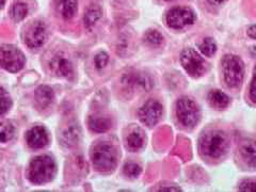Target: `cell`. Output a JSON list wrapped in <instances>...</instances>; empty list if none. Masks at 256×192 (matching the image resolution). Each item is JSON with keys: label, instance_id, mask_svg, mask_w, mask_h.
<instances>
[{"label": "cell", "instance_id": "6da1fadb", "mask_svg": "<svg viewBox=\"0 0 256 192\" xmlns=\"http://www.w3.org/2000/svg\"><path fill=\"white\" fill-rule=\"evenodd\" d=\"M228 150V137L221 130H212L200 139V152L210 159L222 157Z\"/></svg>", "mask_w": 256, "mask_h": 192}, {"label": "cell", "instance_id": "7a4b0ae2", "mask_svg": "<svg viewBox=\"0 0 256 192\" xmlns=\"http://www.w3.org/2000/svg\"><path fill=\"white\" fill-rule=\"evenodd\" d=\"M56 174V164L50 156H38L30 162L28 178L36 185L50 182Z\"/></svg>", "mask_w": 256, "mask_h": 192}, {"label": "cell", "instance_id": "3957f363", "mask_svg": "<svg viewBox=\"0 0 256 192\" xmlns=\"http://www.w3.org/2000/svg\"><path fill=\"white\" fill-rule=\"evenodd\" d=\"M91 159L96 170L108 172L112 171L116 166L118 154L116 148L110 144L100 143L93 148Z\"/></svg>", "mask_w": 256, "mask_h": 192}, {"label": "cell", "instance_id": "277c9868", "mask_svg": "<svg viewBox=\"0 0 256 192\" xmlns=\"http://www.w3.org/2000/svg\"><path fill=\"white\" fill-rule=\"evenodd\" d=\"M223 78L230 88H238L242 84L244 76V66L238 56L226 54L222 60Z\"/></svg>", "mask_w": 256, "mask_h": 192}, {"label": "cell", "instance_id": "5b68a950", "mask_svg": "<svg viewBox=\"0 0 256 192\" xmlns=\"http://www.w3.org/2000/svg\"><path fill=\"white\" fill-rule=\"evenodd\" d=\"M176 116L182 126L192 128L198 123L201 112L194 100L182 98L176 102Z\"/></svg>", "mask_w": 256, "mask_h": 192}, {"label": "cell", "instance_id": "8992f818", "mask_svg": "<svg viewBox=\"0 0 256 192\" xmlns=\"http://www.w3.org/2000/svg\"><path fill=\"white\" fill-rule=\"evenodd\" d=\"M25 66V56L12 45H0V66L2 68L16 73Z\"/></svg>", "mask_w": 256, "mask_h": 192}, {"label": "cell", "instance_id": "52a82bcc", "mask_svg": "<svg viewBox=\"0 0 256 192\" xmlns=\"http://www.w3.org/2000/svg\"><path fill=\"white\" fill-rule=\"evenodd\" d=\"M180 63L187 73L192 77H201L206 72V62L194 48H186L182 52Z\"/></svg>", "mask_w": 256, "mask_h": 192}, {"label": "cell", "instance_id": "ba28073f", "mask_svg": "<svg viewBox=\"0 0 256 192\" xmlns=\"http://www.w3.org/2000/svg\"><path fill=\"white\" fill-rule=\"evenodd\" d=\"M196 20V14L187 6H175L166 13V22L173 29L186 28Z\"/></svg>", "mask_w": 256, "mask_h": 192}, {"label": "cell", "instance_id": "9c48e42d", "mask_svg": "<svg viewBox=\"0 0 256 192\" xmlns=\"http://www.w3.org/2000/svg\"><path fill=\"white\" fill-rule=\"evenodd\" d=\"M162 105L158 100H148L139 110L140 121L148 127L155 126L162 116Z\"/></svg>", "mask_w": 256, "mask_h": 192}, {"label": "cell", "instance_id": "30bf717a", "mask_svg": "<svg viewBox=\"0 0 256 192\" xmlns=\"http://www.w3.org/2000/svg\"><path fill=\"white\" fill-rule=\"evenodd\" d=\"M47 40V27L43 22H36L28 28L25 36V42L29 48L42 47Z\"/></svg>", "mask_w": 256, "mask_h": 192}, {"label": "cell", "instance_id": "8fae6325", "mask_svg": "<svg viewBox=\"0 0 256 192\" xmlns=\"http://www.w3.org/2000/svg\"><path fill=\"white\" fill-rule=\"evenodd\" d=\"M27 144L31 148H42L46 146L50 141L48 132L43 126H34L26 134Z\"/></svg>", "mask_w": 256, "mask_h": 192}, {"label": "cell", "instance_id": "7c38bea8", "mask_svg": "<svg viewBox=\"0 0 256 192\" xmlns=\"http://www.w3.org/2000/svg\"><path fill=\"white\" fill-rule=\"evenodd\" d=\"M50 70L57 76L61 77H72L74 75V68L72 62L62 54H58L52 58L50 63Z\"/></svg>", "mask_w": 256, "mask_h": 192}, {"label": "cell", "instance_id": "4fadbf2b", "mask_svg": "<svg viewBox=\"0 0 256 192\" xmlns=\"http://www.w3.org/2000/svg\"><path fill=\"white\" fill-rule=\"evenodd\" d=\"M34 98H36L38 107L40 109L44 110L47 107H50L52 104V102L54 100V94L50 86H41L36 89V91L34 93Z\"/></svg>", "mask_w": 256, "mask_h": 192}, {"label": "cell", "instance_id": "5bb4252c", "mask_svg": "<svg viewBox=\"0 0 256 192\" xmlns=\"http://www.w3.org/2000/svg\"><path fill=\"white\" fill-rule=\"evenodd\" d=\"M56 8L64 20H70L77 12L78 0H56Z\"/></svg>", "mask_w": 256, "mask_h": 192}, {"label": "cell", "instance_id": "9a60e30c", "mask_svg": "<svg viewBox=\"0 0 256 192\" xmlns=\"http://www.w3.org/2000/svg\"><path fill=\"white\" fill-rule=\"evenodd\" d=\"M240 155L244 162L251 168H256V141L248 140L240 146Z\"/></svg>", "mask_w": 256, "mask_h": 192}, {"label": "cell", "instance_id": "2e32d148", "mask_svg": "<svg viewBox=\"0 0 256 192\" xmlns=\"http://www.w3.org/2000/svg\"><path fill=\"white\" fill-rule=\"evenodd\" d=\"M80 138V130L77 125H70L66 127L61 134V142L64 146L73 148L78 143Z\"/></svg>", "mask_w": 256, "mask_h": 192}, {"label": "cell", "instance_id": "e0dca14e", "mask_svg": "<svg viewBox=\"0 0 256 192\" xmlns=\"http://www.w3.org/2000/svg\"><path fill=\"white\" fill-rule=\"evenodd\" d=\"M230 102V100L228 96L219 90H212L208 94V102L212 108L217 110H222L228 107Z\"/></svg>", "mask_w": 256, "mask_h": 192}, {"label": "cell", "instance_id": "ac0fdd59", "mask_svg": "<svg viewBox=\"0 0 256 192\" xmlns=\"http://www.w3.org/2000/svg\"><path fill=\"white\" fill-rule=\"evenodd\" d=\"M90 130L95 132H105L110 130L111 120L102 114H94L89 118Z\"/></svg>", "mask_w": 256, "mask_h": 192}, {"label": "cell", "instance_id": "d6986e66", "mask_svg": "<svg viewBox=\"0 0 256 192\" xmlns=\"http://www.w3.org/2000/svg\"><path fill=\"white\" fill-rule=\"evenodd\" d=\"M128 86L134 88H138L142 90H150L153 84H152L150 78L146 74H132L128 75L126 82Z\"/></svg>", "mask_w": 256, "mask_h": 192}, {"label": "cell", "instance_id": "ffe728a7", "mask_svg": "<svg viewBox=\"0 0 256 192\" xmlns=\"http://www.w3.org/2000/svg\"><path fill=\"white\" fill-rule=\"evenodd\" d=\"M102 15V12L98 6H91L84 13V26L88 29H91L95 24L100 20Z\"/></svg>", "mask_w": 256, "mask_h": 192}, {"label": "cell", "instance_id": "44dd1931", "mask_svg": "<svg viewBox=\"0 0 256 192\" xmlns=\"http://www.w3.org/2000/svg\"><path fill=\"white\" fill-rule=\"evenodd\" d=\"M126 143L128 150L132 152H137L144 146V137L140 130H134L127 136Z\"/></svg>", "mask_w": 256, "mask_h": 192}, {"label": "cell", "instance_id": "7402d4cb", "mask_svg": "<svg viewBox=\"0 0 256 192\" xmlns=\"http://www.w3.org/2000/svg\"><path fill=\"white\" fill-rule=\"evenodd\" d=\"M28 14V6L22 2H16L12 4L10 15L14 22H20L26 18Z\"/></svg>", "mask_w": 256, "mask_h": 192}, {"label": "cell", "instance_id": "603a6c76", "mask_svg": "<svg viewBox=\"0 0 256 192\" xmlns=\"http://www.w3.org/2000/svg\"><path fill=\"white\" fill-rule=\"evenodd\" d=\"M200 52H201L206 57H212V56L217 52V44L212 38H204L202 43L198 45Z\"/></svg>", "mask_w": 256, "mask_h": 192}, {"label": "cell", "instance_id": "cb8c5ba5", "mask_svg": "<svg viewBox=\"0 0 256 192\" xmlns=\"http://www.w3.org/2000/svg\"><path fill=\"white\" fill-rule=\"evenodd\" d=\"M143 41L150 46H159L164 43V36L157 30H148L144 34Z\"/></svg>", "mask_w": 256, "mask_h": 192}, {"label": "cell", "instance_id": "d4e9b609", "mask_svg": "<svg viewBox=\"0 0 256 192\" xmlns=\"http://www.w3.org/2000/svg\"><path fill=\"white\" fill-rule=\"evenodd\" d=\"M14 126L10 122L0 123V142L6 143L10 141L14 136Z\"/></svg>", "mask_w": 256, "mask_h": 192}, {"label": "cell", "instance_id": "484cf974", "mask_svg": "<svg viewBox=\"0 0 256 192\" xmlns=\"http://www.w3.org/2000/svg\"><path fill=\"white\" fill-rule=\"evenodd\" d=\"M11 107V98L4 88L0 86V116H4Z\"/></svg>", "mask_w": 256, "mask_h": 192}, {"label": "cell", "instance_id": "4316f807", "mask_svg": "<svg viewBox=\"0 0 256 192\" xmlns=\"http://www.w3.org/2000/svg\"><path fill=\"white\" fill-rule=\"evenodd\" d=\"M141 166L137 164H134V162H128L124 166V173L126 176L130 178H138V176L141 174Z\"/></svg>", "mask_w": 256, "mask_h": 192}, {"label": "cell", "instance_id": "83f0119b", "mask_svg": "<svg viewBox=\"0 0 256 192\" xmlns=\"http://www.w3.org/2000/svg\"><path fill=\"white\" fill-rule=\"evenodd\" d=\"M109 61V57L106 52H100L95 56V59H94V63H95V66L98 68V70H102L107 66V63Z\"/></svg>", "mask_w": 256, "mask_h": 192}, {"label": "cell", "instance_id": "f1b7e54d", "mask_svg": "<svg viewBox=\"0 0 256 192\" xmlns=\"http://www.w3.org/2000/svg\"><path fill=\"white\" fill-rule=\"evenodd\" d=\"M239 190L256 192V180H244L239 185Z\"/></svg>", "mask_w": 256, "mask_h": 192}, {"label": "cell", "instance_id": "f546056e", "mask_svg": "<svg viewBox=\"0 0 256 192\" xmlns=\"http://www.w3.org/2000/svg\"><path fill=\"white\" fill-rule=\"evenodd\" d=\"M250 100L256 104V66L253 70V77L250 84Z\"/></svg>", "mask_w": 256, "mask_h": 192}, {"label": "cell", "instance_id": "4dcf8cb0", "mask_svg": "<svg viewBox=\"0 0 256 192\" xmlns=\"http://www.w3.org/2000/svg\"><path fill=\"white\" fill-rule=\"evenodd\" d=\"M248 36L256 40V25H253L249 29H248Z\"/></svg>", "mask_w": 256, "mask_h": 192}, {"label": "cell", "instance_id": "1f68e13d", "mask_svg": "<svg viewBox=\"0 0 256 192\" xmlns=\"http://www.w3.org/2000/svg\"><path fill=\"white\" fill-rule=\"evenodd\" d=\"M207 2H210L212 6H221L226 2V0H207Z\"/></svg>", "mask_w": 256, "mask_h": 192}, {"label": "cell", "instance_id": "d6a6232c", "mask_svg": "<svg viewBox=\"0 0 256 192\" xmlns=\"http://www.w3.org/2000/svg\"><path fill=\"white\" fill-rule=\"evenodd\" d=\"M160 190H162V191H180V188H162V189H160Z\"/></svg>", "mask_w": 256, "mask_h": 192}, {"label": "cell", "instance_id": "836d02e7", "mask_svg": "<svg viewBox=\"0 0 256 192\" xmlns=\"http://www.w3.org/2000/svg\"><path fill=\"white\" fill-rule=\"evenodd\" d=\"M6 4V0H0V9H2Z\"/></svg>", "mask_w": 256, "mask_h": 192}, {"label": "cell", "instance_id": "e575fe53", "mask_svg": "<svg viewBox=\"0 0 256 192\" xmlns=\"http://www.w3.org/2000/svg\"><path fill=\"white\" fill-rule=\"evenodd\" d=\"M166 2H172V0H166Z\"/></svg>", "mask_w": 256, "mask_h": 192}]
</instances>
